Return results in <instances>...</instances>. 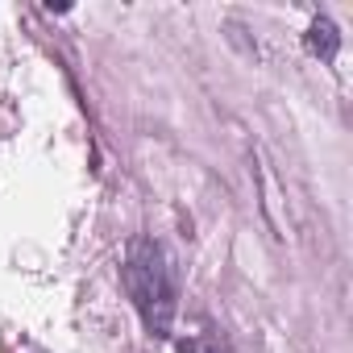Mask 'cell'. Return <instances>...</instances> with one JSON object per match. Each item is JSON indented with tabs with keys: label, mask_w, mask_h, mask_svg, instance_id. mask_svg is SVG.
<instances>
[{
	"label": "cell",
	"mask_w": 353,
	"mask_h": 353,
	"mask_svg": "<svg viewBox=\"0 0 353 353\" xmlns=\"http://www.w3.org/2000/svg\"><path fill=\"white\" fill-rule=\"evenodd\" d=\"M121 283H125L129 299L137 303V312H141L150 336H170V324H174V295H179V291H174V270H170L166 254H162L154 241H145V237L129 241L125 266H121Z\"/></svg>",
	"instance_id": "cell-1"
},
{
	"label": "cell",
	"mask_w": 353,
	"mask_h": 353,
	"mask_svg": "<svg viewBox=\"0 0 353 353\" xmlns=\"http://www.w3.org/2000/svg\"><path fill=\"white\" fill-rule=\"evenodd\" d=\"M307 50H312L316 59H324V63L336 59V50H341V34H336V26H332L328 17H316V21H312V30H307Z\"/></svg>",
	"instance_id": "cell-2"
},
{
	"label": "cell",
	"mask_w": 353,
	"mask_h": 353,
	"mask_svg": "<svg viewBox=\"0 0 353 353\" xmlns=\"http://www.w3.org/2000/svg\"><path fill=\"white\" fill-rule=\"evenodd\" d=\"M183 353H216V349H212V345H204V341H188V345H183Z\"/></svg>",
	"instance_id": "cell-3"
}]
</instances>
